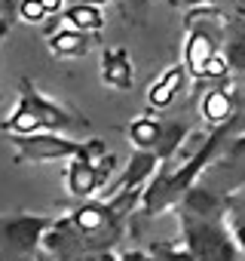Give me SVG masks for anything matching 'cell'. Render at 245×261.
I'll return each mask as SVG.
<instances>
[{
    "instance_id": "obj_12",
    "label": "cell",
    "mask_w": 245,
    "mask_h": 261,
    "mask_svg": "<svg viewBox=\"0 0 245 261\" xmlns=\"http://www.w3.org/2000/svg\"><path fill=\"white\" fill-rule=\"evenodd\" d=\"M184 74H187L184 65H172V68L147 89V105H150V108H169V105L175 101V92L184 86Z\"/></svg>"
},
{
    "instance_id": "obj_23",
    "label": "cell",
    "mask_w": 245,
    "mask_h": 261,
    "mask_svg": "<svg viewBox=\"0 0 245 261\" xmlns=\"http://www.w3.org/2000/svg\"><path fill=\"white\" fill-rule=\"evenodd\" d=\"M40 7L46 10V16H58L65 13V0H40Z\"/></svg>"
},
{
    "instance_id": "obj_9",
    "label": "cell",
    "mask_w": 245,
    "mask_h": 261,
    "mask_svg": "<svg viewBox=\"0 0 245 261\" xmlns=\"http://www.w3.org/2000/svg\"><path fill=\"white\" fill-rule=\"evenodd\" d=\"M101 83L116 92H129L135 83L132 56L122 46H104L101 49Z\"/></svg>"
},
{
    "instance_id": "obj_27",
    "label": "cell",
    "mask_w": 245,
    "mask_h": 261,
    "mask_svg": "<svg viewBox=\"0 0 245 261\" xmlns=\"http://www.w3.org/2000/svg\"><path fill=\"white\" fill-rule=\"evenodd\" d=\"M37 261H40V258H37Z\"/></svg>"
},
{
    "instance_id": "obj_5",
    "label": "cell",
    "mask_w": 245,
    "mask_h": 261,
    "mask_svg": "<svg viewBox=\"0 0 245 261\" xmlns=\"http://www.w3.org/2000/svg\"><path fill=\"white\" fill-rule=\"evenodd\" d=\"M178 224H181L184 246L193 252L196 261H239L242 258L230 237L227 221H205V218L178 212Z\"/></svg>"
},
{
    "instance_id": "obj_18",
    "label": "cell",
    "mask_w": 245,
    "mask_h": 261,
    "mask_svg": "<svg viewBox=\"0 0 245 261\" xmlns=\"http://www.w3.org/2000/svg\"><path fill=\"white\" fill-rule=\"evenodd\" d=\"M16 19H22V22H28V25H40V22H46L49 16H46V10L40 7V0H25V4H19V10H16Z\"/></svg>"
},
{
    "instance_id": "obj_19",
    "label": "cell",
    "mask_w": 245,
    "mask_h": 261,
    "mask_svg": "<svg viewBox=\"0 0 245 261\" xmlns=\"http://www.w3.org/2000/svg\"><path fill=\"white\" fill-rule=\"evenodd\" d=\"M230 71H233V68H230L227 56H224V53H218V56H215V59L205 65V71H202V80H224Z\"/></svg>"
},
{
    "instance_id": "obj_24",
    "label": "cell",
    "mask_w": 245,
    "mask_h": 261,
    "mask_svg": "<svg viewBox=\"0 0 245 261\" xmlns=\"http://www.w3.org/2000/svg\"><path fill=\"white\" fill-rule=\"evenodd\" d=\"M10 28H13V19H4L0 16V43L7 40V34H10Z\"/></svg>"
},
{
    "instance_id": "obj_26",
    "label": "cell",
    "mask_w": 245,
    "mask_h": 261,
    "mask_svg": "<svg viewBox=\"0 0 245 261\" xmlns=\"http://www.w3.org/2000/svg\"><path fill=\"white\" fill-rule=\"evenodd\" d=\"M0 261H4V258H0Z\"/></svg>"
},
{
    "instance_id": "obj_17",
    "label": "cell",
    "mask_w": 245,
    "mask_h": 261,
    "mask_svg": "<svg viewBox=\"0 0 245 261\" xmlns=\"http://www.w3.org/2000/svg\"><path fill=\"white\" fill-rule=\"evenodd\" d=\"M144 252H147L150 261H196L187 246H175L169 240H154Z\"/></svg>"
},
{
    "instance_id": "obj_14",
    "label": "cell",
    "mask_w": 245,
    "mask_h": 261,
    "mask_svg": "<svg viewBox=\"0 0 245 261\" xmlns=\"http://www.w3.org/2000/svg\"><path fill=\"white\" fill-rule=\"evenodd\" d=\"M224 56H227V62H230V68L233 71H245V19L239 16V19H230L227 25H224Z\"/></svg>"
},
{
    "instance_id": "obj_22",
    "label": "cell",
    "mask_w": 245,
    "mask_h": 261,
    "mask_svg": "<svg viewBox=\"0 0 245 261\" xmlns=\"http://www.w3.org/2000/svg\"><path fill=\"white\" fill-rule=\"evenodd\" d=\"M89 261H150V258H147V252H116L113 249V252H101Z\"/></svg>"
},
{
    "instance_id": "obj_8",
    "label": "cell",
    "mask_w": 245,
    "mask_h": 261,
    "mask_svg": "<svg viewBox=\"0 0 245 261\" xmlns=\"http://www.w3.org/2000/svg\"><path fill=\"white\" fill-rule=\"evenodd\" d=\"M181 215H193V218H205V221H227V194L208 188V185H193L181 206Z\"/></svg>"
},
{
    "instance_id": "obj_21",
    "label": "cell",
    "mask_w": 245,
    "mask_h": 261,
    "mask_svg": "<svg viewBox=\"0 0 245 261\" xmlns=\"http://www.w3.org/2000/svg\"><path fill=\"white\" fill-rule=\"evenodd\" d=\"M227 215H245V185L227 191Z\"/></svg>"
},
{
    "instance_id": "obj_4",
    "label": "cell",
    "mask_w": 245,
    "mask_h": 261,
    "mask_svg": "<svg viewBox=\"0 0 245 261\" xmlns=\"http://www.w3.org/2000/svg\"><path fill=\"white\" fill-rule=\"evenodd\" d=\"M55 224V215L16 212L0 215V258L4 261H37L43 252V237Z\"/></svg>"
},
{
    "instance_id": "obj_6",
    "label": "cell",
    "mask_w": 245,
    "mask_h": 261,
    "mask_svg": "<svg viewBox=\"0 0 245 261\" xmlns=\"http://www.w3.org/2000/svg\"><path fill=\"white\" fill-rule=\"evenodd\" d=\"M116 157H101V160H71L65 169V185L68 194L77 200H95V194H101V188H107V175L113 169Z\"/></svg>"
},
{
    "instance_id": "obj_13",
    "label": "cell",
    "mask_w": 245,
    "mask_h": 261,
    "mask_svg": "<svg viewBox=\"0 0 245 261\" xmlns=\"http://www.w3.org/2000/svg\"><path fill=\"white\" fill-rule=\"evenodd\" d=\"M89 43H92V37L80 34L74 28H62V31L49 34V53L58 59H80L89 53Z\"/></svg>"
},
{
    "instance_id": "obj_7",
    "label": "cell",
    "mask_w": 245,
    "mask_h": 261,
    "mask_svg": "<svg viewBox=\"0 0 245 261\" xmlns=\"http://www.w3.org/2000/svg\"><path fill=\"white\" fill-rule=\"evenodd\" d=\"M160 169H163V163H160V157L154 151H135L129 157L126 169L104 188V197H113V194H122V191H144L157 178Z\"/></svg>"
},
{
    "instance_id": "obj_2",
    "label": "cell",
    "mask_w": 245,
    "mask_h": 261,
    "mask_svg": "<svg viewBox=\"0 0 245 261\" xmlns=\"http://www.w3.org/2000/svg\"><path fill=\"white\" fill-rule=\"evenodd\" d=\"M86 120L80 117V111L46 98L31 80L19 83V101L10 111V117L0 123V133L7 136H37V133H74V129H83Z\"/></svg>"
},
{
    "instance_id": "obj_16",
    "label": "cell",
    "mask_w": 245,
    "mask_h": 261,
    "mask_svg": "<svg viewBox=\"0 0 245 261\" xmlns=\"http://www.w3.org/2000/svg\"><path fill=\"white\" fill-rule=\"evenodd\" d=\"M129 142L135 145V151H157L160 120L157 117H135L129 123Z\"/></svg>"
},
{
    "instance_id": "obj_11",
    "label": "cell",
    "mask_w": 245,
    "mask_h": 261,
    "mask_svg": "<svg viewBox=\"0 0 245 261\" xmlns=\"http://www.w3.org/2000/svg\"><path fill=\"white\" fill-rule=\"evenodd\" d=\"M187 136H190V126L184 120H160V142H157V151L154 154L160 157L163 166L181 151V145H184Z\"/></svg>"
},
{
    "instance_id": "obj_10",
    "label": "cell",
    "mask_w": 245,
    "mask_h": 261,
    "mask_svg": "<svg viewBox=\"0 0 245 261\" xmlns=\"http://www.w3.org/2000/svg\"><path fill=\"white\" fill-rule=\"evenodd\" d=\"M199 111H202V117L218 129V126L236 120V95H233L227 86H211V89L202 95Z\"/></svg>"
},
{
    "instance_id": "obj_3",
    "label": "cell",
    "mask_w": 245,
    "mask_h": 261,
    "mask_svg": "<svg viewBox=\"0 0 245 261\" xmlns=\"http://www.w3.org/2000/svg\"><path fill=\"white\" fill-rule=\"evenodd\" d=\"M16 163H58V160H101L107 148L101 139H71L62 133H37V136H16Z\"/></svg>"
},
{
    "instance_id": "obj_1",
    "label": "cell",
    "mask_w": 245,
    "mask_h": 261,
    "mask_svg": "<svg viewBox=\"0 0 245 261\" xmlns=\"http://www.w3.org/2000/svg\"><path fill=\"white\" fill-rule=\"evenodd\" d=\"M236 123H239V117L230 120V123H224V126H218V129H211V133L205 136V142L199 145V151L184 166H178V169L163 166L157 172V178L144 188V197H141V209L138 212L147 215V218H157V215H163L169 209H178L181 200H184V194L193 185H199V175L211 166L215 154L230 142V133L236 129Z\"/></svg>"
},
{
    "instance_id": "obj_20",
    "label": "cell",
    "mask_w": 245,
    "mask_h": 261,
    "mask_svg": "<svg viewBox=\"0 0 245 261\" xmlns=\"http://www.w3.org/2000/svg\"><path fill=\"white\" fill-rule=\"evenodd\" d=\"M227 227H230V237H233L239 255L245 258V215H227Z\"/></svg>"
},
{
    "instance_id": "obj_15",
    "label": "cell",
    "mask_w": 245,
    "mask_h": 261,
    "mask_svg": "<svg viewBox=\"0 0 245 261\" xmlns=\"http://www.w3.org/2000/svg\"><path fill=\"white\" fill-rule=\"evenodd\" d=\"M62 16H65V22H68V28H74V31H80V34H89V37L104 28V13H101L98 7L68 4Z\"/></svg>"
},
{
    "instance_id": "obj_25",
    "label": "cell",
    "mask_w": 245,
    "mask_h": 261,
    "mask_svg": "<svg viewBox=\"0 0 245 261\" xmlns=\"http://www.w3.org/2000/svg\"><path fill=\"white\" fill-rule=\"evenodd\" d=\"M71 4H86V7H98V10H101V7L110 4V0H71Z\"/></svg>"
}]
</instances>
